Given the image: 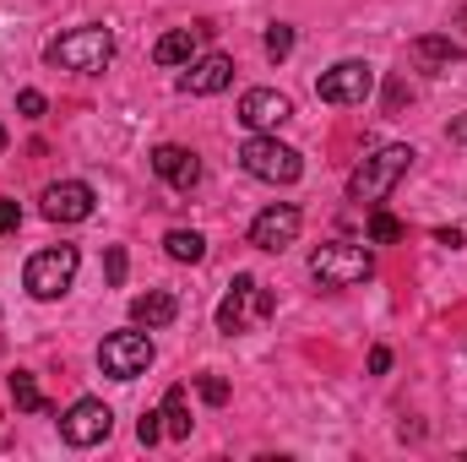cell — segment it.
Listing matches in <instances>:
<instances>
[{"label":"cell","instance_id":"6da1fadb","mask_svg":"<svg viewBox=\"0 0 467 462\" xmlns=\"http://www.w3.org/2000/svg\"><path fill=\"white\" fill-rule=\"evenodd\" d=\"M413 147L408 142H391V147H380V152H369L358 169L348 174V202H364V207H380L386 196H391V185L413 169Z\"/></svg>","mask_w":467,"mask_h":462},{"label":"cell","instance_id":"7a4b0ae2","mask_svg":"<svg viewBox=\"0 0 467 462\" xmlns=\"http://www.w3.org/2000/svg\"><path fill=\"white\" fill-rule=\"evenodd\" d=\"M310 278L321 289H353V283H369L375 278V256L369 245H353V239H327L310 250Z\"/></svg>","mask_w":467,"mask_h":462},{"label":"cell","instance_id":"3957f363","mask_svg":"<svg viewBox=\"0 0 467 462\" xmlns=\"http://www.w3.org/2000/svg\"><path fill=\"white\" fill-rule=\"evenodd\" d=\"M44 55H49V66H60V71H82V77H93V71H104V66L115 60V33L99 27V22H88V27L60 33Z\"/></svg>","mask_w":467,"mask_h":462},{"label":"cell","instance_id":"277c9868","mask_svg":"<svg viewBox=\"0 0 467 462\" xmlns=\"http://www.w3.org/2000/svg\"><path fill=\"white\" fill-rule=\"evenodd\" d=\"M239 169H244L250 180H266V185H294V180L305 174V158H299L288 142L255 131V136L239 147Z\"/></svg>","mask_w":467,"mask_h":462},{"label":"cell","instance_id":"5b68a950","mask_svg":"<svg viewBox=\"0 0 467 462\" xmlns=\"http://www.w3.org/2000/svg\"><path fill=\"white\" fill-rule=\"evenodd\" d=\"M272 310H277L272 289H261L250 272H239L229 283V294L218 299V332H223V338H239V332H250L255 321H266Z\"/></svg>","mask_w":467,"mask_h":462},{"label":"cell","instance_id":"8992f818","mask_svg":"<svg viewBox=\"0 0 467 462\" xmlns=\"http://www.w3.org/2000/svg\"><path fill=\"white\" fill-rule=\"evenodd\" d=\"M77 267H82L77 245H49V250H38V256L27 261L22 283H27V294H33V299H60V294L71 289Z\"/></svg>","mask_w":467,"mask_h":462},{"label":"cell","instance_id":"52a82bcc","mask_svg":"<svg viewBox=\"0 0 467 462\" xmlns=\"http://www.w3.org/2000/svg\"><path fill=\"white\" fill-rule=\"evenodd\" d=\"M152 338L147 332H109L104 343H99V370L109 375V381H136V375H147L152 370Z\"/></svg>","mask_w":467,"mask_h":462},{"label":"cell","instance_id":"ba28073f","mask_svg":"<svg viewBox=\"0 0 467 462\" xmlns=\"http://www.w3.org/2000/svg\"><path fill=\"white\" fill-rule=\"evenodd\" d=\"M316 93H321V104H364V99L375 93V66H364V60H337L332 71H321Z\"/></svg>","mask_w":467,"mask_h":462},{"label":"cell","instance_id":"9c48e42d","mask_svg":"<svg viewBox=\"0 0 467 462\" xmlns=\"http://www.w3.org/2000/svg\"><path fill=\"white\" fill-rule=\"evenodd\" d=\"M299 229H305V213H299L294 202H272V207L255 213V224H250V245L277 256V250H288V245L299 239Z\"/></svg>","mask_w":467,"mask_h":462},{"label":"cell","instance_id":"30bf717a","mask_svg":"<svg viewBox=\"0 0 467 462\" xmlns=\"http://www.w3.org/2000/svg\"><path fill=\"white\" fill-rule=\"evenodd\" d=\"M109 430H115V414L99 397H82V403H71L60 414V436L71 446H99V441H109Z\"/></svg>","mask_w":467,"mask_h":462},{"label":"cell","instance_id":"8fae6325","mask_svg":"<svg viewBox=\"0 0 467 462\" xmlns=\"http://www.w3.org/2000/svg\"><path fill=\"white\" fill-rule=\"evenodd\" d=\"M93 207H99V196L82 180H60V185L44 191V218L49 224H82V218H93Z\"/></svg>","mask_w":467,"mask_h":462},{"label":"cell","instance_id":"7c38bea8","mask_svg":"<svg viewBox=\"0 0 467 462\" xmlns=\"http://www.w3.org/2000/svg\"><path fill=\"white\" fill-rule=\"evenodd\" d=\"M152 174L174 191H196L202 185V158L180 142H163V147H152Z\"/></svg>","mask_w":467,"mask_h":462},{"label":"cell","instance_id":"4fadbf2b","mask_svg":"<svg viewBox=\"0 0 467 462\" xmlns=\"http://www.w3.org/2000/svg\"><path fill=\"white\" fill-rule=\"evenodd\" d=\"M283 120H294V104L277 88H250L239 99V125H250V131H277Z\"/></svg>","mask_w":467,"mask_h":462},{"label":"cell","instance_id":"5bb4252c","mask_svg":"<svg viewBox=\"0 0 467 462\" xmlns=\"http://www.w3.org/2000/svg\"><path fill=\"white\" fill-rule=\"evenodd\" d=\"M229 82H234V60L229 55H202V60H191L185 77H180V88L196 93V99H213V93H223Z\"/></svg>","mask_w":467,"mask_h":462},{"label":"cell","instance_id":"9a60e30c","mask_svg":"<svg viewBox=\"0 0 467 462\" xmlns=\"http://www.w3.org/2000/svg\"><path fill=\"white\" fill-rule=\"evenodd\" d=\"M174 316H180V299H174V294H163V289H147V294H136V299H130V321H136V327H147V332L169 327Z\"/></svg>","mask_w":467,"mask_h":462},{"label":"cell","instance_id":"2e32d148","mask_svg":"<svg viewBox=\"0 0 467 462\" xmlns=\"http://www.w3.org/2000/svg\"><path fill=\"white\" fill-rule=\"evenodd\" d=\"M202 33H207V27H174V33H163L158 49H152V60H158V66H191L196 49H202Z\"/></svg>","mask_w":467,"mask_h":462},{"label":"cell","instance_id":"e0dca14e","mask_svg":"<svg viewBox=\"0 0 467 462\" xmlns=\"http://www.w3.org/2000/svg\"><path fill=\"white\" fill-rule=\"evenodd\" d=\"M413 60L441 77V71L462 66V44H451V38H441V33H424V38H413Z\"/></svg>","mask_w":467,"mask_h":462},{"label":"cell","instance_id":"ac0fdd59","mask_svg":"<svg viewBox=\"0 0 467 462\" xmlns=\"http://www.w3.org/2000/svg\"><path fill=\"white\" fill-rule=\"evenodd\" d=\"M163 436H174V441H185L191 436V403H185V386H169V397H163Z\"/></svg>","mask_w":467,"mask_h":462},{"label":"cell","instance_id":"d6986e66","mask_svg":"<svg viewBox=\"0 0 467 462\" xmlns=\"http://www.w3.org/2000/svg\"><path fill=\"white\" fill-rule=\"evenodd\" d=\"M163 250H169L174 261H191V267H196V261L207 256V239H202L196 229H169L163 234Z\"/></svg>","mask_w":467,"mask_h":462},{"label":"cell","instance_id":"ffe728a7","mask_svg":"<svg viewBox=\"0 0 467 462\" xmlns=\"http://www.w3.org/2000/svg\"><path fill=\"white\" fill-rule=\"evenodd\" d=\"M11 403H16V408H27V414H49V403H44V392H38V381H33L27 370H16V375H11Z\"/></svg>","mask_w":467,"mask_h":462},{"label":"cell","instance_id":"44dd1931","mask_svg":"<svg viewBox=\"0 0 467 462\" xmlns=\"http://www.w3.org/2000/svg\"><path fill=\"white\" fill-rule=\"evenodd\" d=\"M397 239H402V224H397L391 213L369 207V245H397Z\"/></svg>","mask_w":467,"mask_h":462},{"label":"cell","instance_id":"7402d4cb","mask_svg":"<svg viewBox=\"0 0 467 462\" xmlns=\"http://www.w3.org/2000/svg\"><path fill=\"white\" fill-rule=\"evenodd\" d=\"M266 55H272V60H288V55H294V27H288V22H272V27H266Z\"/></svg>","mask_w":467,"mask_h":462},{"label":"cell","instance_id":"603a6c76","mask_svg":"<svg viewBox=\"0 0 467 462\" xmlns=\"http://www.w3.org/2000/svg\"><path fill=\"white\" fill-rule=\"evenodd\" d=\"M196 392H202V403H213V408H223V403H229V381H223V375H202V381H196Z\"/></svg>","mask_w":467,"mask_h":462},{"label":"cell","instance_id":"cb8c5ba5","mask_svg":"<svg viewBox=\"0 0 467 462\" xmlns=\"http://www.w3.org/2000/svg\"><path fill=\"white\" fill-rule=\"evenodd\" d=\"M16 110H22L27 120H44V110H49V99H44L38 88H22V93H16Z\"/></svg>","mask_w":467,"mask_h":462},{"label":"cell","instance_id":"d4e9b609","mask_svg":"<svg viewBox=\"0 0 467 462\" xmlns=\"http://www.w3.org/2000/svg\"><path fill=\"white\" fill-rule=\"evenodd\" d=\"M136 441H141V446H158V441H163V414H141Z\"/></svg>","mask_w":467,"mask_h":462},{"label":"cell","instance_id":"484cf974","mask_svg":"<svg viewBox=\"0 0 467 462\" xmlns=\"http://www.w3.org/2000/svg\"><path fill=\"white\" fill-rule=\"evenodd\" d=\"M104 267H109V283H125V250H119V245H109V256H104Z\"/></svg>","mask_w":467,"mask_h":462},{"label":"cell","instance_id":"4316f807","mask_svg":"<svg viewBox=\"0 0 467 462\" xmlns=\"http://www.w3.org/2000/svg\"><path fill=\"white\" fill-rule=\"evenodd\" d=\"M16 224H22V207H16L11 196H0V234H11Z\"/></svg>","mask_w":467,"mask_h":462},{"label":"cell","instance_id":"83f0119b","mask_svg":"<svg viewBox=\"0 0 467 462\" xmlns=\"http://www.w3.org/2000/svg\"><path fill=\"white\" fill-rule=\"evenodd\" d=\"M391 370V348H369V375H386Z\"/></svg>","mask_w":467,"mask_h":462},{"label":"cell","instance_id":"f1b7e54d","mask_svg":"<svg viewBox=\"0 0 467 462\" xmlns=\"http://www.w3.org/2000/svg\"><path fill=\"white\" fill-rule=\"evenodd\" d=\"M435 245H451V250H457V245H462V229H435Z\"/></svg>","mask_w":467,"mask_h":462},{"label":"cell","instance_id":"f546056e","mask_svg":"<svg viewBox=\"0 0 467 462\" xmlns=\"http://www.w3.org/2000/svg\"><path fill=\"white\" fill-rule=\"evenodd\" d=\"M0 152H5V131H0Z\"/></svg>","mask_w":467,"mask_h":462}]
</instances>
